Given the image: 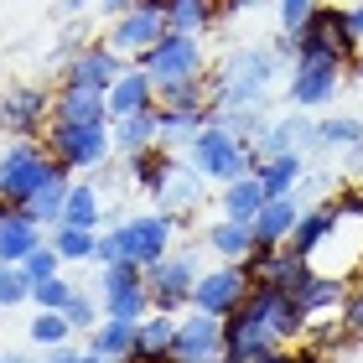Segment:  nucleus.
<instances>
[{
	"label": "nucleus",
	"instance_id": "1",
	"mask_svg": "<svg viewBox=\"0 0 363 363\" xmlns=\"http://www.w3.org/2000/svg\"><path fill=\"white\" fill-rule=\"evenodd\" d=\"M182 156H187L208 182H218V187H228V182L244 177V172H255V140H244L239 130H228L218 114L197 130V140H192Z\"/></svg>",
	"mask_w": 363,
	"mask_h": 363
},
{
	"label": "nucleus",
	"instance_id": "2",
	"mask_svg": "<svg viewBox=\"0 0 363 363\" xmlns=\"http://www.w3.org/2000/svg\"><path fill=\"white\" fill-rule=\"evenodd\" d=\"M342 62L337 52H327V47L317 42H306V37H296V57H291V104L296 109H322V104H333L337 89H342Z\"/></svg>",
	"mask_w": 363,
	"mask_h": 363
},
{
	"label": "nucleus",
	"instance_id": "3",
	"mask_svg": "<svg viewBox=\"0 0 363 363\" xmlns=\"http://www.w3.org/2000/svg\"><path fill=\"white\" fill-rule=\"evenodd\" d=\"M47 151L68 172H104L109 156H114V130H109V120H94V125L52 120L47 125Z\"/></svg>",
	"mask_w": 363,
	"mask_h": 363
},
{
	"label": "nucleus",
	"instance_id": "4",
	"mask_svg": "<svg viewBox=\"0 0 363 363\" xmlns=\"http://www.w3.org/2000/svg\"><path fill=\"white\" fill-rule=\"evenodd\" d=\"M177 234H182V218L177 213H130V218L114 223V239H120V259L130 265H156L161 255L177 250Z\"/></svg>",
	"mask_w": 363,
	"mask_h": 363
},
{
	"label": "nucleus",
	"instance_id": "5",
	"mask_svg": "<svg viewBox=\"0 0 363 363\" xmlns=\"http://www.w3.org/2000/svg\"><path fill=\"white\" fill-rule=\"evenodd\" d=\"M197 275H203V259H197V250H172V255H161L156 265H145L151 311H172V317H182V311L192 306Z\"/></svg>",
	"mask_w": 363,
	"mask_h": 363
},
{
	"label": "nucleus",
	"instance_id": "6",
	"mask_svg": "<svg viewBox=\"0 0 363 363\" xmlns=\"http://www.w3.org/2000/svg\"><path fill=\"white\" fill-rule=\"evenodd\" d=\"M52 151H47V140L42 135H31V140H11L6 151H0V197L6 203L21 208L31 192L42 187L47 177H52Z\"/></svg>",
	"mask_w": 363,
	"mask_h": 363
},
{
	"label": "nucleus",
	"instance_id": "7",
	"mask_svg": "<svg viewBox=\"0 0 363 363\" xmlns=\"http://www.w3.org/2000/svg\"><path fill=\"white\" fill-rule=\"evenodd\" d=\"M145 73L156 78V89H172V84H192V78H208V52H203V37H187V31H167L145 57H135Z\"/></svg>",
	"mask_w": 363,
	"mask_h": 363
},
{
	"label": "nucleus",
	"instance_id": "8",
	"mask_svg": "<svg viewBox=\"0 0 363 363\" xmlns=\"http://www.w3.org/2000/svg\"><path fill=\"white\" fill-rule=\"evenodd\" d=\"M270 348H286V342L275 337V327L265 322V311L244 296V306L223 317V353H218V363H255L259 353H270Z\"/></svg>",
	"mask_w": 363,
	"mask_h": 363
},
{
	"label": "nucleus",
	"instance_id": "9",
	"mask_svg": "<svg viewBox=\"0 0 363 363\" xmlns=\"http://www.w3.org/2000/svg\"><path fill=\"white\" fill-rule=\"evenodd\" d=\"M167 31H172V26H167V11H161V0H135L125 16H114V21H109L104 42H109L120 57L135 62V57L151 52V47L167 37Z\"/></svg>",
	"mask_w": 363,
	"mask_h": 363
},
{
	"label": "nucleus",
	"instance_id": "10",
	"mask_svg": "<svg viewBox=\"0 0 363 363\" xmlns=\"http://www.w3.org/2000/svg\"><path fill=\"white\" fill-rule=\"evenodd\" d=\"M99 306H104V317H120V322L151 317L145 270L130 265V259H120V265H104V270H99Z\"/></svg>",
	"mask_w": 363,
	"mask_h": 363
},
{
	"label": "nucleus",
	"instance_id": "11",
	"mask_svg": "<svg viewBox=\"0 0 363 363\" xmlns=\"http://www.w3.org/2000/svg\"><path fill=\"white\" fill-rule=\"evenodd\" d=\"M255 291V275L244 270V259H218L213 270L197 275L192 286V306L197 311H213V317H228V311L244 306V296Z\"/></svg>",
	"mask_w": 363,
	"mask_h": 363
},
{
	"label": "nucleus",
	"instance_id": "12",
	"mask_svg": "<svg viewBox=\"0 0 363 363\" xmlns=\"http://www.w3.org/2000/svg\"><path fill=\"white\" fill-rule=\"evenodd\" d=\"M208 187L213 182L192 167L187 156H167V167H161V177H156V187H151V197L161 203V213H177V218H187V213H197L203 208V197H208Z\"/></svg>",
	"mask_w": 363,
	"mask_h": 363
},
{
	"label": "nucleus",
	"instance_id": "13",
	"mask_svg": "<svg viewBox=\"0 0 363 363\" xmlns=\"http://www.w3.org/2000/svg\"><path fill=\"white\" fill-rule=\"evenodd\" d=\"M125 68H130V57H120L109 42H84V47H73V52H68V62H62V84L109 94V84H114Z\"/></svg>",
	"mask_w": 363,
	"mask_h": 363
},
{
	"label": "nucleus",
	"instance_id": "14",
	"mask_svg": "<svg viewBox=\"0 0 363 363\" xmlns=\"http://www.w3.org/2000/svg\"><path fill=\"white\" fill-rule=\"evenodd\" d=\"M218 353H223V317L187 306L177 317V353H172V363H218Z\"/></svg>",
	"mask_w": 363,
	"mask_h": 363
},
{
	"label": "nucleus",
	"instance_id": "15",
	"mask_svg": "<svg viewBox=\"0 0 363 363\" xmlns=\"http://www.w3.org/2000/svg\"><path fill=\"white\" fill-rule=\"evenodd\" d=\"M52 125V94L42 84H16L6 89V135L11 140H31Z\"/></svg>",
	"mask_w": 363,
	"mask_h": 363
},
{
	"label": "nucleus",
	"instance_id": "16",
	"mask_svg": "<svg viewBox=\"0 0 363 363\" xmlns=\"http://www.w3.org/2000/svg\"><path fill=\"white\" fill-rule=\"evenodd\" d=\"M275 151H322V135H317V120H311L306 109H291V114H280V120H270L265 130H259V140H255V161L259 156H275Z\"/></svg>",
	"mask_w": 363,
	"mask_h": 363
},
{
	"label": "nucleus",
	"instance_id": "17",
	"mask_svg": "<svg viewBox=\"0 0 363 363\" xmlns=\"http://www.w3.org/2000/svg\"><path fill=\"white\" fill-rule=\"evenodd\" d=\"M296 37L317 42V47H327V52H337L342 62L358 57V37H353V26H348V6H317V11H311V21L296 31Z\"/></svg>",
	"mask_w": 363,
	"mask_h": 363
},
{
	"label": "nucleus",
	"instance_id": "18",
	"mask_svg": "<svg viewBox=\"0 0 363 363\" xmlns=\"http://www.w3.org/2000/svg\"><path fill=\"white\" fill-rule=\"evenodd\" d=\"M47 234H42V223L31 218L26 208H16V203H6V197H0V259H6V265H21V259L37 250Z\"/></svg>",
	"mask_w": 363,
	"mask_h": 363
},
{
	"label": "nucleus",
	"instance_id": "19",
	"mask_svg": "<svg viewBox=\"0 0 363 363\" xmlns=\"http://www.w3.org/2000/svg\"><path fill=\"white\" fill-rule=\"evenodd\" d=\"M291 296H296V306L306 311V333H311L317 322H327V311H337V306H342V296H348V291H342V280H337V275H317V270L306 265V275L291 286Z\"/></svg>",
	"mask_w": 363,
	"mask_h": 363
},
{
	"label": "nucleus",
	"instance_id": "20",
	"mask_svg": "<svg viewBox=\"0 0 363 363\" xmlns=\"http://www.w3.org/2000/svg\"><path fill=\"white\" fill-rule=\"evenodd\" d=\"M244 270H250L259 286H296V280L306 275V259L291 250V244H275V250H265V244H255V255L244 259Z\"/></svg>",
	"mask_w": 363,
	"mask_h": 363
},
{
	"label": "nucleus",
	"instance_id": "21",
	"mask_svg": "<svg viewBox=\"0 0 363 363\" xmlns=\"http://www.w3.org/2000/svg\"><path fill=\"white\" fill-rule=\"evenodd\" d=\"M109 120H120V114H145L156 109V78L140 68V62H130V68L109 84Z\"/></svg>",
	"mask_w": 363,
	"mask_h": 363
},
{
	"label": "nucleus",
	"instance_id": "22",
	"mask_svg": "<svg viewBox=\"0 0 363 363\" xmlns=\"http://www.w3.org/2000/svg\"><path fill=\"white\" fill-rule=\"evenodd\" d=\"M172 353H177V317H172V311H151V317H140L130 363H172Z\"/></svg>",
	"mask_w": 363,
	"mask_h": 363
},
{
	"label": "nucleus",
	"instance_id": "23",
	"mask_svg": "<svg viewBox=\"0 0 363 363\" xmlns=\"http://www.w3.org/2000/svg\"><path fill=\"white\" fill-rule=\"evenodd\" d=\"M296 218H301V203H296V192H291V197H265V208L250 218L255 244H265V250H275V244H291Z\"/></svg>",
	"mask_w": 363,
	"mask_h": 363
},
{
	"label": "nucleus",
	"instance_id": "24",
	"mask_svg": "<svg viewBox=\"0 0 363 363\" xmlns=\"http://www.w3.org/2000/svg\"><path fill=\"white\" fill-rule=\"evenodd\" d=\"M255 177H259V187H265V197H291L296 187H301V177H306V156L301 151L259 156L255 161Z\"/></svg>",
	"mask_w": 363,
	"mask_h": 363
},
{
	"label": "nucleus",
	"instance_id": "25",
	"mask_svg": "<svg viewBox=\"0 0 363 363\" xmlns=\"http://www.w3.org/2000/svg\"><path fill=\"white\" fill-rule=\"evenodd\" d=\"M68 177H73L68 167H52V177H47L42 187L21 203L42 228H57V223H62V208H68V192H73V182H68Z\"/></svg>",
	"mask_w": 363,
	"mask_h": 363
},
{
	"label": "nucleus",
	"instance_id": "26",
	"mask_svg": "<svg viewBox=\"0 0 363 363\" xmlns=\"http://www.w3.org/2000/svg\"><path fill=\"white\" fill-rule=\"evenodd\" d=\"M52 120H109V99L99 94V89H78V84H57L52 94Z\"/></svg>",
	"mask_w": 363,
	"mask_h": 363
},
{
	"label": "nucleus",
	"instance_id": "27",
	"mask_svg": "<svg viewBox=\"0 0 363 363\" xmlns=\"http://www.w3.org/2000/svg\"><path fill=\"white\" fill-rule=\"evenodd\" d=\"M172 31H187V37H203L223 21V0H161Z\"/></svg>",
	"mask_w": 363,
	"mask_h": 363
},
{
	"label": "nucleus",
	"instance_id": "28",
	"mask_svg": "<svg viewBox=\"0 0 363 363\" xmlns=\"http://www.w3.org/2000/svg\"><path fill=\"white\" fill-rule=\"evenodd\" d=\"M213 120V109H156V135L161 151H187L197 140V130Z\"/></svg>",
	"mask_w": 363,
	"mask_h": 363
},
{
	"label": "nucleus",
	"instance_id": "29",
	"mask_svg": "<svg viewBox=\"0 0 363 363\" xmlns=\"http://www.w3.org/2000/svg\"><path fill=\"white\" fill-rule=\"evenodd\" d=\"M203 244H208V250L218 255V259H250V255H255V228H250V223H239V218H223V213H218V218L203 228Z\"/></svg>",
	"mask_w": 363,
	"mask_h": 363
},
{
	"label": "nucleus",
	"instance_id": "30",
	"mask_svg": "<svg viewBox=\"0 0 363 363\" xmlns=\"http://www.w3.org/2000/svg\"><path fill=\"white\" fill-rule=\"evenodd\" d=\"M114 130V151L120 156H135V151H156L161 135H156V109L145 114H120V120H109Z\"/></svg>",
	"mask_w": 363,
	"mask_h": 363
},
{
	"label": "nucleus",
	"instance_id": "31",
	"mask_svg": "<svg viewBox=\"0 0 363 363\" xmlns=\"http://www.w3.org/2000/svg\"><path fill=\"white\" fill-rule=\"evenodd\" d=\"M218 208H223V218H239V223H250L259 208H265V187H259V177L255 172H244L234 177L228 187L218 192Z\"/></svg>",
	"mask_w": 363,
	"mask_h": 363
},
{
	"label": "nucleus",
	"instance_id": "32",
	"mask_svg": "<svg viewBox=\"0 0 363 363\" xmlns=\"http://www.w3.org/2000/svg\"><path fill=\"white\" fill-rule=\"evenodd\" d=\"M135 327L140 322H120V317H104L89 333V348L99 358H109V363H130V348H135Z\"/></svg>",
	"mask_w": 363,
	"mask_h": 363
},
{
	"label": "nucleus",
	"instance_id": "33",
	"mask_svg": "<svg viewBox=\"0 0 363 363\" xmlns=\"http://www.w3.org/2000/svg\"><path fill=\"white\" fill-rule=\"evenodd\" d=\"M47 239H52V250L62 255V265H89V259L99 255V228L57 223V228H47Z\"/></svg>",
	"mask_w": 363,
	"mask_h": 363
},
{
	"label": "nucleus",
	"instance_id": "34",
	"mask_svg": "<svg viewBox=\"0 0 363 363\" xmlns=\"http://www.w3.org/2000/svg\"><path fill=\"white\" fill-rule=\"evenodd\" d=\"M333 218H337V203H317V208H301V218H296V228H291V250L296 255H311L317 244L327 239V228H333Z\"/></svg>",
	"mask_w": 363,
	"mask_h": 363
},
{
	"label": "nucleus",
	"instance_id": "35",
	"mask_svg": "<svg viewBox=\"0 0 363 363\" xmlns=\"http://www.w3.org/2000/svg\"><path fill=\"white\" fill-rule=\"evenodd\" d=\"M62 223H78V228H104V197H99L94 182H73L68 208H62Z\"/></svg>",
	"mask_w": 363,
	"mask_h": 363
},
{
	"label": "nucleus",
	"instance_id": "36",
	"mask_svg": "<svg viewBox=\"0 0 363 363\" xmlns=\"http://www.w3.org/2000/svg\"><path fill=\"white\" fill-rule=\"evenodd\" d=\"M26 337L47 353V348H62V342H73L78 333H73V322L62 317V311H42V306H37V317L26 322Z\"/></svg>",
	"mask_w": 363,
	"mask_h": 363
},
{
	"label": "nucleus",
	"instance_id": "37",
	"mask_svg": "<svg viewBox=\"0 0 363 363\" xmlns=\"http://www.w3.org/2000/svg\"><path fill=\"white\" fill-rule=\"evenodd\" d=\"M317 135H322V151H348V145L363 140V120H353V114H327V120H317Z\"/></svg>",
	"mask_w": 363,
	"mask_h": 363
},
{
	"label": "nucleus",
	"instance_id": "38",
	"mask_svg": "<svg viewBox=\"0 0 363 363\" xmlns=\"http://www.w3.org/2000/svg\"><path fill=\"white\" fill-rule=\"evenodd\" d=\"M167 156L172 151H135V156H125V182H135L140 192H151L156 187V177H161V167H167Z\"/></svg>",
	"mask_w": 363,
	"mask_h": 363
},
{
	"label": "nucleus",
	"instance_id": "39",
	"mask_svg": "<svg viewBox=\"0 0 363 363\" xmlns=\"http://www.w3.org/2000/svg\"><path fill=\"white\" fill-rule=\"evenodd\" d=\"M26 301H31V275H26V265H6V259H0V311L26 306Z\"/></svg>",
	"mask_w": 363,
	"mask_h": 363
},
{
	"label": "nucleus",
	"instance_id": "40",
	"mask_svg": "<svg viewBox=\"0 0 363 363\" xmlns=\"http://www.w3.org/2000/svg\"><path fill=\"white\" fill-rule=\"evenodd\" d=\"M73 280L68 275H47V280H37V286H31V306H42V311H62L73 301Z\"/></svg>",
	"mask_w": 363,
	"mask_h": 363
},
{
	"label": "nucleus",
	"instance_id": "41",
	"mask_svg": "<svg viewBox=\"0 0 363 363\" xmlns=\"http://www.w3.org/2000/svg\"><path fill=\"white\" fill-rule=\"evenodd\" d=\"M62 317L73 322V333H78V337H89L94 327L104 322V306H94V296H89V291H73V301L62 306Z\"/></svg>",
	"mask_w": 363,
	"mask_h": 363
},
{
	"label": "nucleus",
	"instance_id": "42",
	"mask_svg": "<svg viewBox=\"0 0 363 363\" xmlns=\"http://www.w3.org/2000/svg\"><path fill=\"white\" fill-rule=\"evenodd\" d=\"M21 265H26V275H31V286H37V280H47V275H62V255L52 250V239H42L37 250L21 259Z\"/></svg>",
	"mask_w": 363,
	"mask_h": 363
},
{
	"label": "nucleus",
	"instance_id": "43",
	"mask_svg": "<svg viewBox=\"0 0 363 363\" xmlns=\"http://www.w3.org/2000/svg\"><path fill=\"white\" fill-rule=\"evenodd\" d=\"M311 11H317V0H275V16H280V31H301L311 21Z\"/></svg>",
	"mask_w": 363,
	"mask_h": 363
},
{
	"label": "nucleus",
	"instance_id": "44",
	"mask_svg": "<svg viewBox=\"0 0 363 363\" xmlns=\"http://www.w3.org/2000/svg\"><path fill=\"white\" fill-rule=\"evenodd\" d=\"M342 333H353V337H363V286L358 291H348V296H342Z\"/></svg>",
	"mask_w": 363,
	"mask_h": 363
},
{
	"label": "nucleus",
	"instance_id": "45",
	"mask_svg": "<svg viewBox=\"0 0 363 363\" xmlns=\"http://www.w3.org/2000/svg\"><path fill=\"white\" fill-rule=\"evenodd\" d=\"M57 363H109V358H99L94 348H73V342H62V348H47Z\"/></svg>",
	"mask_w": 363,
	"mask_h": 363
},
{
	"label": "nucleus",
	"instance_id": "46",
	"mask_svg": "<svg viewBox=\"0 0 363 363\" xmlns=\"http://www.w3.org/2000/svg\"><path fill=\"white\" fill-rule=\"evenodd\" d=\"M342 156H348V177H358V182H363V140H358V145H348Z\"/></svg>",
	"mask_w": 363,
	"mask_h": 363
},
{
	"label": "nucleus",
	"instance_id": "47",
	"mask_svg": "<svg viewBox=\"0 0 363 363\" xmlns=\"http://www.w3.org/2000/svg\"><path fill=\"white\" fill-rule=\"evenodd\" d=\"M265 0H223V16H244V11H259Z\"/></svg>",
	"mask_w": 363,
	"mask_h": 363
},
{
	"label": "nucleus",
	"instance_id": "48",
	"mask_svg": "<svg viewBox=\"0 0 363 363\" xmlns=\"http://www.w3.org/2000/svg\"><path fill=\"white\" fill-rule=\"evenodd\" d=\"M130 6H135V0H99V11H104V16H109V21H114V16H125Z\"/></svg>",
	"mask_w": 363,
	"mask_h": 363
},
{
	"label": "nucleus",
	"instance_id": "49",
	"mask_svg": "<svg viewBox=\"0 0 363 363\" xmlns=\"http://www.w3.org/2000/svg\"><path fill=\"white\" fill-rule=\"evenodd\" d=\"M255 363H296V353L291 348H270V353H259Z\"/></svg>",
	"mask_w": 363,
	"mask_h": 363
},
{
	"label": "nucleus",
	"instance_id": "50",
	"mask_svg": "<svg viewBox=\"0 0 363 363\" xmlns=\"http://www.w3.org/2000/svg\"><path fill=\"white\" fill-rule=\"evenodd\" d=\"M348 26H353V37L363 42V6H348Z\"/></svg>",
	"mask_w": 363,
	"mask_h": 363
},
{
	"label": "nucleus",
	"instance_id": "51",
	"mask_svg": "<svg viewBox=\"0 0 363 363\" xmlns=\"http://www.w3.org/2000/svg\"><path fill=\"white\" fill-rule=\"evenodd\" d=\"M84 6H94V0H62V11H68V16H78Z\"/></svg>",
	"mask_w": 363,
	"mask_h": 363
},
{
	"label": "nucleus",
	"instance_id": "52",
	"mask_svg": "<svg viewBox=\"0 0 363 363\" xmlns=\"http://www.w3.org/2000/svg\"><path fill=\"white\" fill-rule=\"evenodd\" d=\"M0 140H6V94H0Z\"/></svg>",
	"mask_w": 363,
	"mask_h": 363
},
{
	"label": "nucleus",
	"instance_id": "53",
	"mask_svg": "<svg viewBox=\"0 0 363 363\" xmlns=\"http://www.w3.org/2000/svg\"><path fill=\"white\" fill-rule=\"evenodd\" d=\"M0 363H11V353H0Z\"/></svg>",
	"mask_w": 363,
	"mask_h": 363
}]
</instances>
